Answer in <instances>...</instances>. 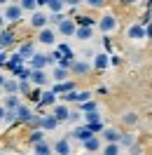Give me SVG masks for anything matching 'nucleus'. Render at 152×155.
<instances>
[{"label": "nucleus", "instance_id": "obj_1", "mask_svg": "<svg viewBox=\"0 0 152 155\" xmlns=\"http://www.w3.org/2000/svg\"><path fill=\"white\" fill-rule=\"evenodd\" d=\"M63 101L66 104H87V101H91V94L89 92H70V94H63Z\"/></svg>", "mask_w": 152, "mask_h": 155}, {"label": "nucleus", "instance_id": "obj_2", "mask_svg": "<svg viewBox=\"0 0 152 155\" xmlns=\"http://www.w3.org/2000/svg\"><path fill=\"white\" fill-rule=\"evenodd\" d=\"M98 28L103 31V33H112V31L117 28V19H115L112 14H105L103 19L98 21Z\"/></svg>", "mask_w": 152, "mask_h": 155}, {"label": "nucleus", "instance_id": "obj_3", "mask_svg": "<svg viewBox=\"0 0 152 155\" xmlns=\"http://www.w3.org/2000/svg\"><path fill=\"white\" fill-rule=\"evenodd\" d=\"M47 64H49L47 54H33L30 57V71H42Z\"/></svg>", "mask_w": 152, "mask_h": 155}, {"label": "nucleus", "instance_id": "obj_4", "mask_svg": "<svg viewBox=\"0 0 152 155\" xmlns=\"http://www.w3.org/2000/svg\"><path fill=\"white\" fill-rule=\"evenodd\" d=\"M2 19L19 21L21 19V7H19V5H7V7H5V14H2Z\"/></svg>", "mask_w": 152, "mask_h": 155}, {"label": "nucleus", "instance_id": "obj_5", "mask_svg": "<svg viewBox=\"0 0 152 155\" xmlns=\"http://www.w3.org/2000/svg\"><path fill=\"white\" fill-rule=\"evenodd\" d=\"M30 26L33 28H45L47 26V14L45 12H33L30 14Z\"/></svg>", "mask_w": 152, "mask_h": 155}, {"label": "nucleus", "instance_id": "obj_6", "mask_svg": "<svg viewBox=\"0 0 152 155\" xmlns=\"http://www.w3.org/2000/svg\"><path fill=\"white\" fill-rule=\"evenodd\" d=\"M59 31H61L63 35H75L77 26H75V21H73V19H63L61 24H59Z\"/></svg>", "mask_w": 152, "mask_h": 155}, {"label": "nucleus", "instance_id": "obj_7", "mask_svg": "<svg viewBox=\"0 0 152 155\" xmlns=\"http://www.w3.org/2000/svg\"><path fill=\"white\" fill-rule=\"evenodd\" d=\"M56 127H59V122L54 120V115H45L40 120V129H42V132H52V129H56Z\"/></svg>", "mask_w": 152, "mask_h": 155}, {"label": "nucleus", "instance_id": "obj_8", "mask_svg": "<svg viewBox=\"0 0 152 155\" xmlns=\"http://www.w3.org/2000/svg\"><path fill=\"white\" fill-rule=\"evenodd\" d=\"M14 117H17V122H28L30 117H33V113H30V108L28 106H19L17 110H14Z\"/></svg>", "mask_w": 152, "mask_h": 155}, {"label": "nucleus", "instance_id": "obj_9", "mask_svg": "<svg viewBox=\"0 0 152 155\" xmlns=\"http://www.w3.org/2000/svg\"><path fill=\"white\" fill-rule=\"evenodd\" d=\"M28 80H33L38 87H42V85H47V73H45V71H30Z\"/></svg>", "mask_w": 152, "mask_h": 155}, {"label": "nucleus", "instance_id": "obj_10", "mask_svg": "<svg viewBox=\"0 0 152 155\" xmlns=\"http://www.w3.org/2000/svg\"><path fill=\"white\" fill-rule=\"evenodd\" d=\"M38 40L42 42V45H52L56 38H54V31H52V28H42V31H40V35H38Z\"/></svg>", "mask_w": 152, "mask_h": 155}, {"label": "nucleus", "instance_id": "obj_11", "mask_svg": "<svg viewBox=\"0 0 152 155\" xmlns=\"http://www.w3.org/2000/svg\"><path fill=\"white\" fill-rule=\"evenodd\" d=\"M73 136H75V139H80V141L84 143L87 139H91L94 134H91V132H89V129H87V127L82 125V127H75V129H73Z\"/></svg>", "mask_w": 152, "mask_h": 155}, {"label": "nucleus", "instance_id": "obj_12", "mask_svg": "<svg viewBox=\"0 0 152 155\" xmlns=\"http://www.w3.org/2000/svg\"><path fill=\"white\" fill-rule=\"evenodd\" d=\"M33 54H35V47H33V42H24V45L19 47V57L24 59V61H26V59H30Z\"/></svg>", "mask_w": 152, "mask_h": 155}, {"label": "nucleus", "instance_id": "obj_13", "mask_svg": "<svg viewBox=\"0 0 152 155\" xmlns=\"http://www.w3.org/2000/svg\"><path fill=\"white\" fill-rule=\"evenodd\" d=\"M54 150L59 155H70V143H68V139H59L56 143H54Z\"/></svg>", "mask_w": 152, "mask_h": 155}, {"label": "nucleus", "instance_id": "obj_14", "mask_svg": "<svg viewBox=\"0 0 152 155\" xmlns=\"http://www.w3.org/2000/svg\"><path fill=\"white\" fill-rule=\"evenodd\" d=\"M103 136H105V141H108V143H117V146H119L122 132H117V129H105V132H103Z\"/></svg>", "mask_w": 152, "mask_h": 155}, {"label": "nucleus", "instance_id": "obj_15", "mask_svg": "<svg viewBox=\"0 0 152 155\" xmlns=\"http://www.w3.org/2000/svg\"><path fill=\"white\" fill-rule=\"evenodd\" d=\"M54 101H56V94H54V92H42V97H40L38 106H40V108H45V106H52Z\"/></svg>", "mask_w": 152, "mask_h": 155}, {"label": "nucleus", "instance_id": "obj_16", "mask_svg": "<svg viewBox=\"0 0 152 155\" xmlns=\"http://www.w3.org/2000/svg\"><path fill=\"white\" fill-rule=\"evenodd\" d=\"M70 71L77 73V75H84V73H89V64H87V61H73V64H70Z\"/></svg>", "mask_w": 152, "mask_h": 155}, {"label": "nucleus", "instance_id": "obj_17", "mask_svg": "<svg viewBox=\"0 0 152 155\" xmlns=\"http://www.w3.org/2000/svg\"><path fill=\"white\" fill-rule=\"evenodd\" d=\"M5 66H7V68L12 71V73H14V71H19V68H24V59H21L19 54H14L12 59H7V64H5Z\"/></svg>", "mask_w": 152, "mask_h": 155}, {"label": "nucleus", "instance_id": "obj_18", "mask_svg": "<svg viewBox=\"0 0 152 155\" xmlns=\"http://www.w3.org/2000/svg\"><path fill=\"white\" fill-rule=\"evenodd\" d=\"M94 66L98 68V71L108 68V66H110V59H108V54H94Z\"/></svg>", "mask_w": 152, "mask_h": 155}, {"label": "nucleus", "instance_id": "obj_19", "mask_svg": "<svg viewBox=\"0 0 152 155\" xmlns=\"http://www.w3.org/2000/svg\"><path fill=\"white\" fill-rule=\"evenodd\" d=\"M12 42H14V33H12V31H2V33H0V49L10 47Z\"/></svg>", "mask_w": 152, "mask_h": 155}, {"label": "nucleus", "instance_id": "obj_20", "mask_svg": "<svg viewBox=\"0 0 152 155\" xmlns=\"http://www.w3.org/2000/svg\"><path fill=\"white\" fill-rule=\"evenodd\" d=\"M68 113H70V110H68V106H56L52 115H54V120H56V122H63V120H68Z\"/></svg>", "mask_w": 152, "mask_h": 155}, {"label": "nucleus", "instance_id": "obj_21", "mask_svg": "<svg viewBox=\"0 0 152 155\" xmlns=\"http://www.w3.org/2000/svg\"><path fill=\"white\" fill-rule=\"evenodd\" d=\"M82 146H84L87 155H89V153H94V150H98V148H101V141H98L96 136H91V139H87V141H84Z\"/></svg>", "mask_w": 152, "mask_h": 155}, {"label": "nucleus", "instance_id": "obj_22", "mask_svg": "<svg viewBox=\"0 0 152 155\" xmlns=\"http://www.w3.org/2000/svg\"><path fill=\"white\" fill-rule=\"evenodd\" d=\"M2 87H5V92H10V97H17V92H19V82L12 80V78H7Z\"/></svg>", "mask_w": 152, "mask_h": 155}, {"label": "nucleus", "instance_id": "obj_23", "mask_svg": "<svg viewBox=\"0 0 152 155\" xmlns=\"http://www.w3.org/2000/svg\"><path fill=\"white\" fill-rule=\"evenodd\" d=\"M129 38H131V40H143V38H145V28L138 26V24L131 26V28H129Z\"/></svg>", "mask_w": 152, "mask_h": 155}, {"label": "nucleus", "instance_id": "obj_24", "mask_svg": "<svg viewBox=\"0 0 152 155\" xmlns=\"http://www.w3.org/2000/svg\"><path fill=\"white\" fill-rule=\"evenodd\" d=\"M94 24L96 21L91 19V17H77V21H75L77 28H94Z\"/></svg>", "mask_w": 152, "mask_h": 155}, {"label": "nucleus", "instance_id": "obj_25", "mask_svg": "<svg viewBox=\"0 0 152 155\" xmlns=\"http://www.w3.org/2000/svg\"><path fill=\"white\" fill-rule=\"evenodd\" d=\"M52 92L54 94H59V92H75V82H59Z\"/></svg>", "mask_w": 152, "mask_h": 155}, {"label": "nucleus", "instance_id": "obj_26", "mask_svg": "<svg viewBox=\"0 0 152 155\" xmlns=\"http://www.w3.org/2000/svg\"><path fill=\"white\" fill-rule=\"evenodd\" d=\"M45 5H47V7H49L52 12H54V14H61V10L66 7V5H63V2H59V0H47Z\"/></svg>", "mask_w": 152, "mask_h": 155}, {"label": "nucleus", "instance_id": "obj_27", "mask_svg": "<svg viewBox=\"0 0 152 155\" xmlns=\"http://www.w3.org/2000/svg\"><path fill=\"white\" fill-rule=\"evenodd\" d=\"M5 110H12V113H14V110H17V108H19V99L17 97H7V101H5Z\"/></svg>", "mask_w": 152, "mask_h": 155}, {"label": "nucleus", "instance_id": "obj_28", "mask_svg": "<svg viewBox=\"0 0 152 155\" xmlns=\"http://www.w3.org/2000/svg\"><path fill=\"white\" fill-rule=\"evenodd\" d=\"M42 141H45V132H42V129H35V132L30 134V143L38 146V143H42Z\"/></svg>", "mask_w": 152, "mask_h": 155}, {"label": "nucleus", "instance_id": "obj_29", "mask_svg": "<svg viewBox=\"0 0 152 155\" xmlns=\"http://www.w3.org/2000/svg\"><path fill=\"white\" fill-rule=\"evenodd\" d=\"M103 155H119V146L117 143H105Z\"/></svg>", "mask_w": 152, "mask_h": 155}, {"label": "nucleus", "instance_id": "obj_30", "mask_svg": "<svg viewBox=\"0 0 152 155\" xmlns=\"http://www.w3.org/2000/svg\"><path fill=\"white\" fill-rule=\"evenodd\" d=\"M35 155H52V148H49V146L42 141V143L35 146Z\"/></svg>", "mask_w": 152, "mask_h": 155}, {"label": "nucleus", "instance_id": "obj_31", "mask_svg": "<svg viewBox=\"0 0 152 155\" xmlns=\"http://www.w3.org/2000/svg\"><path fill=\"white\" fill-rule=\"evenodd\" d=\"M75 38L89 40V38H91V28H77V31H75Z\"/></svg>", "mask_w": 152, "mask_h": 155}, {"label": "nucleus", "instance_id": "obj_32", "mask_svg": "<svg viewBox=\"0 0 152 155\" xmlns=\"http://www.w3.org/2000/svg\"><path fill=\"white\" fill-rule=\"evenodd\" d=\"M19 7H21V12H24V10H28V12H35L38 2H35V0H24V2H21Z\"/></svg>", "mask_w": 152, "mask_h": 155}, {"label": "nucleus", "instance_id": "obj_33", "mask_svg": "<svg viewBox=\"0 0 152 155\" xmlns=\"http://www.w3.org/2000/svg\"><path fill=\"white\" fill-rule=\"evenodd\" d=\"M59 52H61V57H63V59H73V49L68 47L66 42H63V45H59Z\"/></svg>", "mask_w": 152, "mask_h": 155}, {"label": "nucleus", "instance_id": "obj_34", "mask_svg": "<svg viewBox=\"0 0 152 155\" xmlns=\"http://www.w3.org/2000/svg\"><path fill=\"white\" fill-rule=\"evenodd\" d=\"M12 75H17L19 80H28L30 78V68H19V71H14Z\"/></svg>", "mask_w": 152, "mask_h": 155}, {"label": "nucleus", "instance_id": "obj_35", "mask_svg": "<svg viewBox=\"0 0 152 155\" xmlns=\"http://www.w3.org/2000/svg\"><path fill=\"white\" fill-rule=\"evenodd\" d=\"M80 106H82V113H96V104L94 101H87V104H80Z\"/></svg>", "mask_w": 152, "mask_h": 155}, {"label": "nucleus", "instance_id": "obj_36", "mask_svg": "<svg viewBox=\"0 0 152 155\" xmlns=\"http://www.w3.org/2000/svg\"><path fill=\"white\" fill-rule=\"evenodd\" d=\"M87 125H96V122H101V115L98 113H87Z\"/></svg>", "mask_w": 152, "mask_h": 155}, {"label": "nucleus", "instance_id": "obj_37", "mask_svg": "<svg viewBox=\"0 0 152 155\" xmlns=\"http://www.w3.org/2000/svg\"><path fill=\"white\" fill-rule=\"evenodd\" d=\"M66 78H68V71H63V68H56V71H54V80H59V82H63Z\"/></svg>", "mask_w": 152, "mask_h": 155}, {"label": "nucleus", "instance_id": "obj_38", "mask_svg": "<svg viewBox=\"0 0 152 155\" xmlns=\"http://www.w3.org/2000/svg\"><path fill=\"white\" fill-rule=\"evenodd\" d=\"M19 92H21V94H26V97L30 94V82H28V80H21V82H19Z\"/></svg>", "mask_w": 152, "mask_h": 155}, {"label": "nucleus", "instance_id": "obj_39", "mask_svg": "<svg viewBox=\"0 0 152 155\" xmlns=\"http://www.w3.org/2000/svg\"><path fill=\"white\" fill-rule=\"evenodd\" d=\"M40 97H42V92H40V89H30L28 99H30V101H33V104H38V101H40Z\"/></svg>", "mask_w": 152, "mask_h": 155}, {"label": "nucleus", "instance_id": "obj_40", "mask_svg": "<svg viewBox=\"0 0 152 155\" xmlns=\"http://www.w3.org/2000/svg\"><path fill=\"white\" fill-rule=\"evenodd\" d=\"M150 21H152V12H145V14L141 17V24H138V26H143V28H145Z\"/></svg>", "mask_w": 152, "mask_h": 155}, {"label": "nucleus", "instance_id": "obj_41", "mask_svg": "<svg viewBox=\"0 0 152 155\" xmlns=\"http://www.w3.org/2000/svg\"><path fill=\"white\" fill-rule=\"evenodd\" d=\"M119 143H122V146H133V136H131V134H122Z\"/></svg>", "mask_w": 152, "mask_h": 155}, {"label": "nucleus", "instance_id": "obj_42", "mask_svg": "<svg viewBox=\"0 0 152 155\" xmlns=\"http://www.w3.org/2000/svg\"><path fill=\"white\" fill-rule=\"evenodd\" d=\"M84 127L91 132V134H96V132H101V129H103V125H101V122H96V125H84Z\"/></svg>", "mask_w": 152, "mask_h": 155}, {"label": "nucleus", "instance_id": "obj_43", "mask_svg": "<svg viewBox=\"0 0 152 155\" xmlns=\"http://www.w3.org/2000/svg\"><path fill=\"white\" fill-rule=\"evenodd\" d=\"M63 19H66L63 14H54V17H47V21H52V24H61Z\"/></svg>", "mask_w": 152, "mask_h": 155}, {"label": "nucleus", "instance_id": "obj_44", "mask_svg": "<svg viewBox=\"0 0 152 155\" xmlns=\"http://www.w3.org/2000/svg\"><path fill=\"white\" fill-rule=\"evenodd\" d=\"M136 120H138V117L133 115V113H129V115H124V122H126V125H133Z\"/></svg>", "mask_w": 152, "mask_h": 155}, {"label": "nucleus", "instance_id": "obj_45", "mask_svg": "<svg viewBox=\"0 0 152 155\" xmlns=\"http://www.w3.org/2000/svg\"><path fill=\"white\" fill-rule=\"evenodd\" d=\"M80 117H82V113H68V120H70V122H77Z\"/></svg>", "mask_w": 152, "mask_h": 155}, {"label": "nucleus", "instance_id": "obj_46", "mask_svg": "<svg viewBox=\"0 0 152 155\" xmlns=\"http://www.w3.org/2000/svg\"><path fill=\"white\" fill-rule=\"evenodd\" d=\"M40 120H42V117H40V115H33V117H30V120H28V122H30V125H33V127H40Z\"/></svg>", "mask_w": 152, "mask_h": 155}, {"label": "nucleus", "instance_id": "obj_47", "mask_svg": "<svg viewBox=\"0 0 152 155\" xmlns=\"http://www.w3.org/2000/svg\"><path fill=\"white\" fill-rule=\"evenodd\" d=\"M87 5H91V7H103L101 0H87Z\"/></svg>", "mask_w": 152, "mask_h": 155}, {"label": "nucleus", "instance_id": "obj_48", "mask_svg": "<svg viewBox=\"0 0 152 155\" xmlns=\"http://www.w3.org/2000/svg\"><path fill=\"white\" fill-rule=\"evenodd\" d=\"M5 64H7V54H5V52H0V66H5Z\"/></svg>", "mask_w": 152, "mask_h": 155}, {"label": "nucleus", "instance_id": "obj_49", "mask_svg": "<svg viewBox=\"0 0 152 155\" xmlns=\"http://www.w3.org/2000/svg\"><path fill=\"white\" fill-rule=\"evenodd\" d=\"M5 115H7V110H5V108L0 106V120H5Z\"/></svg>", "mask_w": 152, "mask_h": 155}, {"label": "nucleus", "instance_id": "obj_50", "mask_svg": "<svg viewBox=\"0 0 152 155\" xmlns=\"http://www.w3.org/2000/svg\"><path fill=\"white\" fill-rule=\"evenodd\" d=\"M2 85H5V78H2V75H0V87H2Z\"/></svg>", "mask_w": 152, "mask_h": 155}, {"label": "nucleus", "instance_id": "obj_51", "mask_svg": "<svg viewBox=\"0 0 152 155\" xmlns=\"http://www.w3.org/2000/svg\"><path fill=\"white\" fill-rule=\"evenodd\" d=\"M2 24H5V19H2V14H0V28H2Z\"/></svg>", "mask_w": 152, "mask_h": 155}, {"label": "nucleus", "instance_id": "obj_52", "mask_svg": "<svg viewBox=\"0 0 152 155\" xmlns=\"http://www.w3.org/2000/svg\"><path fill=\"white\" fill-rule=\"evenodd\" d=\"M0 155H5V153H0Z\"/></svg>", "mask_w": 152, "mask_h": 155}, {"label": "nucleus", "instance_id": "obj_53", "mask_svg": "<svg viewBox=\"0 0 152 155\" xmlns=\"http://www.w3.org/2000/svg\"><path fill=\"white\" fill-rule=\"evenodd\" d=\"M21 155H26V153H21Z\"/></svg>", "mask_w": 152, "mask_h": 155}, {"label": "nucleus", "instance_id": "obj_54", "mask_svg": "<svg viewBox=\"0 0 152 155\" xmlns=\"http://www.w3.org/2000/svg\"><path fill=\"white\" fill-rule=\"evenodd\" d=\"M0 52H2V49H0Z\"/></svg>", "mask_w": 152, "mask_h": 155}, {"label": "nucleus", "instance_id": "obj_55", "mask_svg": "<svg viewBox=\"0 0 152 155\" xmlns=\"http://www.w3.org/2000/svg\"><path fill=\"white\" fill-rule=\"evenodd\" d=\"M84 155H87V153H84Z\"/></svg>", "mask_w": 152, "mask_h": 155}]
</instances>
